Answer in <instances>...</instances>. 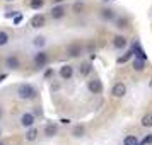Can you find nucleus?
I'll return each instance as SVG.
<instances>
[{"label":"nucleus","instance_id":"obj_11","mask_svg":"<svg viewBox=\"0 0 152 145\" xmlns=\"http://www.w3.org/2000/svg\"><path fill=\"white\" fill-rule=\"evenodd\" d=\"M56 133H58V126H56V125L48 123L45 126V135H46V137H55Z\"/></svg>","mask_w":152,"mask_h":145},{"label":"nucleus","instance_id":"obj_25","mask_svg":"<svg viewBox=\"0 0 152 145\" xmlns=\"http://www.w3.org/2000/svg\"><path fill=\"white\" fill-rule=\"evenodd\" d=\"M43 4H45L43 0H31V4H29V5H31V9H41Z\"/></svg>","mask_w":152,"mask_h":145},{"label":"nucleus","instance_id":"obj_26","mask_svg":"<svg viewBox=\"0 0 152 145\" xmlns=\"http://www.w3.org/2000/svg\"><path fill=\"white\" fill-rule=\"evenodd\" d=\"M147 144H152V135H149V137H145L142 142H140V145H147Z\"/></svg>","mask_w":152,"mask_h":145},{"label":"nucleus","instance_id":"obj_21","mask_svg":"<svg viewBox=\"0 0 152 145\" xmlns=\"http://www.w3.org/2000/svg\"><path fill=\"white\" fill-rule=\"evenodd\" d=\"M9 43V34L5 31H0V46H5Z\"/></svg>","mask_w":152,"mask_h":145},{"label":"nucleus","instance_id":"obj_19","mask_svg":"<svg viewBox=\"0 0 152 145\" xmlns=\"http://www.w3.org/2000/svg\"><path fill=\"white\" fill-rule=\"evenodd\" d=\"M116 28L118 29L128 28V19H126V17H120V19H116Z\"/></svg>","mask_w":152,"mask_h":145},{"label":"nucleus","instance_id":"obj_27","mask_svg":"<svg viewBox=\"0 0 152 145\" xmlns=\"http://www.w3.org/2000/svg\"><path fill=\"white\" fill-rule=\"evenodd\" d=\"M21 22H22V15H15L14 17V24L17 26V24H21Z\"/></svg>","mask_w":152,"mask_h":145},{"label":"nucleus","instance_id":"obj_28","mask_svg":"<svg viewBox=\"0 0 152 145\" xmlns=\"http://www.w3.org/2000/svg\"><path fill=\"white\" fill-rule=\"evenodd\" d=\"M74 10H75V12L82 10V4H75V5H74Z\"/></svg>","mask_w":152,"mask_h":145},{"label":"nucleus","instance_id":"obj_9","mask_svg":"<svg viewBox=\"0 0 152 145\" xmlns=\"http://www.w3.org/2000/svg\"><path fill=\"white\" fill-rule=\"evenodd\" d=\"M65 15V7L63 5H56V7L51 9V17L53 19H62Z\"/></svg>","mask_w":152,"mask_h":145},{"label":"nucleus","instance_id":"obj_22","mask_svg":"<svg viewBox=\"0 0 152 145\" xmlns=\"http://www.w3.org/2000/svg\"><path fill=\"white\" fill-rule=\"evenodd\" d=\"M142 126H152V114H145L144 118H142Z\"/></svg>","mask_w":152,"mask_h":145},{"label":"nucleus","instance_id":"obj_31","mask_svg":"<svg viewBox=\"0 0 152 145\" xmlns=\"http://www.w3.org/2000/svg\"><path fill=\"white\" fill-rule=\"evenodd\" d=\"M7 2H12V0H7Z\"/></svg>","mask_w":152,"mask_h":145},{"label":"nucleus","instance_id":"obj_5","mask_svg":"<svg viewBox=\"0 0 152 145\" xmlns=\"http://www.w3.org/2000/svg\"><path fill=\"white\" fill-rule=\"evenodd\" d=\"M21 125L24 128H31L34 125V114L33 113H24L21 116Z\"/></svg>","mask_w":152,"mask_h":145},{"label":"nucleus","instance_id":"obj_17","mask_svg":"<svg viewBox=\"0 0 152 145\" xmlns=\"http://www.w3.org/2000/svg\"><path fill=\"white\" fill-rule=\"evenodd\" d=\"M38 133H39V131L31 126V128L28 130V133H26V140H28V142H33V140H36V138H38Z\"/></svg>","mask_w":152,"mask_h":145},{"label":"nucleus","instance_id":"obj_12","mask_svg":"<svg viewBox=\"0 0 152 145\" xmlns=\"http://www.w3.org/2000/svg\"><path fill=\"white\" fill-rule=\"evenodd\" d=\"M67 53L70 56H79V55H82V48H80V44H70L67 48Z\"/></svg>","mask_w":152,"mask_h":145},{"label":"nucleus","instance_id":"obj_24","mask_svg":"<svg viewBox=\"0 0 152 145\" xmlns=\"http://www.w3.org/2000/svg\"><path fill=\"white\" fill-rule=\"evenodd\" d=\"M45 38H41V36H38V38H34V41H33V44H34L36 48H41V46H45Z\"/></svg>","mask_w":152,"mask_h":145},{"label":"nucleus","instance_id":"obj_14","mask_svg":"<svg viewBox=\"0 0 152 145\" xmlns=\"http://www.w3.org/2000/svg\"><path fill=\"white\" fill-rule=\"evenodd\" d=\"M115 10H113V9H103V10H101V17H103L104 21H113V19H115Z\"/></svg>","mask_w":152,"mask_h":145},{"label":"nucleus","instance_id":"obj_3","mask_svg":"<svg viewBox=\"0 0 152 145\" xmlns=\"http://www.w3.org/2000/svg\"><path fill=\"white\" fill-rule=\"evenodd\" d=\"M46 63H48V55H46L45 51H38L36 56H34V65L38 68H43Z\"/></svg>","mask_w":152,"mask_h":145},{"label":"nucleus","instance_id":"obj_4","mask_svg":"<svg viewBox=\"0 0 152 145\" xmlns=\"http://www.w3.org/2000/svg\"><path fill=\"white\" fill-rule=\"evenodd\" d=\"M111 94L115 97H123L125 94H126V85H125L123 82H118L113 85V89H111Z\"/></svg>","mask_w":152,"mask_h":145},{"label":"nucleus","instance_id":"obj_30","mask_svg":"<svg viewBox=\"0 0 152 145\" xmlns=\"http://www.w3.org/2000/svg\"><path fill=\"white\" fill-rule=\"evenodd\" d=\"M0 118H2V108H0Z\"/></svg>","mask_w":152,"mask_h":145},{"label":"nucleus","instance_id":"obj_29","mask_svg":"<svg viewBox=\"0 0 152 145\" xmlns=\"http://www.w3.org/2000/svg\"><path fill=\"white\" fill-rule=\"evenodd\" d=\"M62 123H63V125H69V123H70V119H67V118H63V119H62Z\"/></svg>","mask_w":152,"mask_h":145},{"label":"nucleus","instance_id":"obj_2","mask_svg":"<svg viewBox=\"0 0 152 145\" xmlns=\"http://www.w3.org/2000/svg\"><path fill=\"white\" fill-rule=\"evenodd\" d=\"M87 89H89V92H92V94H99V92H103V82H101L99 79L89 80V82H87Z\"/></svg>","mask_w":152,"mask_h":145},{"label":"nucleus","instance_id":"obj_1","mask_svg":"<svg viewBox=\"0 0 152 145\" xmlns=\"http://www.w3.org/2000/svg\"><path fill=\"white\" fill-rule=\"evenodd\" d=\"M38 90L31 85V84H21L17 87V97L19 99H34Z\"/></svg>","mask_w":152,"mask_h":145},{"label":"nucleus","instance_id":"obj_23","mask_svg":"<svg viewBox=\"0 0 152 145\" xmlns=\"http://www.w3.org/2000/svg\"><path fill=\"white\" fill-rule=\"evenodd\" d=\"M72 133H74V137H82V135H84V126H82V125H77Z\"/></svg>","mask_w":152,"mask_h":145},{"label":"nucleus","instance_id":"obj_8","mask_svg":"<svg viewBox=\"0 0 152 145\" xmlns=\"http://www.w3.org/2000/svg\"><path fill=\"white\" fill-rule=\"evenodd\" d=\"M45 22H46L45 15H43V14H36L34 17L31 19V26L38 29V28H43V26H45Z\"/></svg>","mask_w":152,"mask_h":145},{"label":"nucleus","instance_id":"obj_18","mask_svg":"<svg viewBox=\"0 0 152 145\" xmlns=\"http://www.w3.org/2000/svg\"><path fill=\"white\" fill-rule=\"evenodd\" d=\"M140 142H138L137 135H128V137H125L123 140V145H138Z\"/></svg>","mask_w":152,"mask_h":145},{"label":"nucleus","instance_id":"obj_15","mask_svg":"<svg viewBox=\"0 0 152 145\" xmlns=\"http://www.w3.org/2000/svg\"><path fill=\"white\" fill-rule=\"evenodd\" d=\"M91 70H92V65L91 63H84V65H80V68H79V75L87 77L91 74Z\"/></svg>","mask_w":152,"mask_h":145},{"label":"nucleus","instance_id":"obj_13","mask_svg":"<svg viewBox=\"0 0 152 145\" xmlns=\"http://www.w3.org/2000/svg\"><path fill=\"white\" fill-rule=\"evenodd\" d=\"M132 50H133V55L137 56V58H142V60H147V55H145V51L142 48H140V44L138 43H135L133 46H132Z\"/></svg>","mask_w":152,"mask_h":145},{"label":"nucleus","instance_id":"obj_16","mask_svg":"<svg viewBox=\"0 0 152 145\" xmlns=\"http://www.w3.org/2000/svg\"><path fill=\"white\" fill-rule=\"evenodd\" d=\"M133 70H137V72H142L144 70V65H145V60H142V58H137L135 56V60H133Z\"/></svg>","mask_w":152,"mask_h":145},{"label":"nucleus","instance_id":"obj_7","mask_svg":"<svg viewBox=\"0 0 152 145\" xmlns=\"http://www.w3.org/2000/svg\"><path fill=\"white\" fill-rule=\"evenodd\" d=\"M19 65H21V62H19L17 56H7V60H5V67H7V68L17 70L19 68Z\"/></svg>","mask_w":152,"mask_h":145},{"label":"nucleus","instance_id":"obj_10","mask_svg":"<svg viewBox=\"0 0 152 145\" xmlns=\"http://www.w3.org/2000/svg\"><path fill=\"white\" fill-rule=\"evenodd\" d=\"M113 46L116 50H121L126 46V38L125 36H115V39H113Z\"/></svg>","mask_w":152,"mask_h":145},{"label":"nucleus","instance_id":"obj_20","mask_svg":"<svg viewBox=\"0 0 152 145\" xmlns=\"http://www.w3.org/2000/svg\"><path fill=\"white\" fill-rule=\"evenodd\" d=\"M132 55H133V50L126 51V53H125L123 56H120V58H118V63H126V62H128V60L132 58Z\"/></svg>","mask_w":152,"mask_h":145},{"label":"nucleus","instance_id":"obj_6","mask_svg":"<svg viewBox=\"0 0 152 145\" xmlns=\"http://www.w3.org/2000/svg\"><path fill=\"white\" fill-rule=\"evenodd\" d=\"M60 77H62L63 80H70L74 77V67L72 65H63L62 68H60Z\"/></svg>","mask_w":152,"mask_h":145},{"label":"nucleus","instance_id":"obj_32","mask_svg":"<svg viewBox=\"0 0 152 145\" xmlns=\"http://www.w3.org/2000/svg\"><path fill=\"white\" fill-rule=\"evenodd\" d=\"M0 145H4V144H2V142H0Z\"/></svg>","mask_w":152,"mask_h":145}]
</instances>
